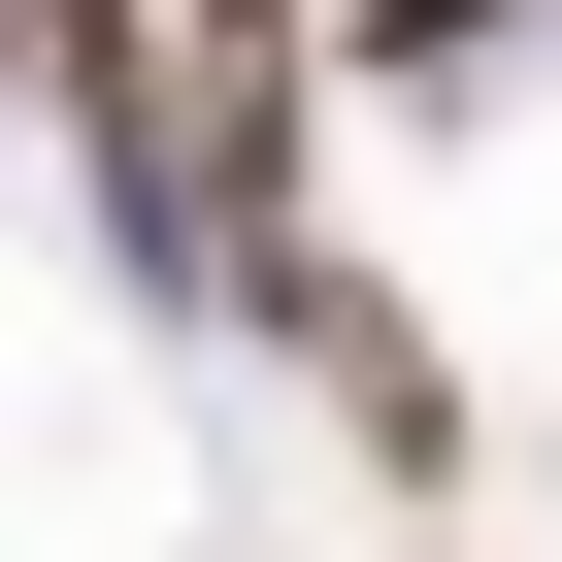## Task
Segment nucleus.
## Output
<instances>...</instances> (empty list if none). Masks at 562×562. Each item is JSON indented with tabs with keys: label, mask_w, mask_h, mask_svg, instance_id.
I'll return each instance as SVG.
<instances>
[{
	"label": "nucleus",
	"mask_w": 562,
	"mask_h": 562,
	"mask_svg": "<svg viewBox=\"0 0 562 562\" xmlns=\"http://www.w3.org/2000/svg\"><path fill=\"white\" fill-rule=\"evenodd\" d=\"M265 331H299V397L364 430V496H430V463H463V364H430L397 265H331V232H299V265H265Z\"/></svg>",
	"instance_id": "1"
},
{
	"label": "nucleus",
	"mask_w": 562,
	"mask_h": 562,
	"mask_svg": "<svg viewBox=\"0 0 562 562\" xmlns=\"http://www.w3.org/2000/svg\"><path fill=\"white\" fill-rule=\"evenodd\" d=\"M496 34H562V0H364V100H463Z\"/></svg>",
	"instance_id": "2"
}]
</instances>
